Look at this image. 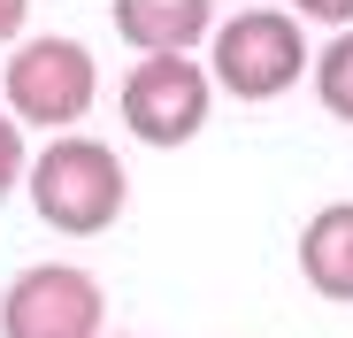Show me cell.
I'll return each mask as SVG.
<instances>
[{"label":"cell","instance_id":"obj_1","mask_svg":"<svg viewBox=\"0 0 353 338\" xmlns=\"http://www.w3.org/2000/svg\"><path fill=\"white\" fill-rule=\"evenodd\" d=\"M23 185H31V208L46 231L62 239H100L131 200V177H123V154L85 139V131H54L31 161H23Z\"/></svg>","mask_w":353,"mask_h":338},{"label":"cell","instance_id":"obj_12","mask_svg":"<svg viewBox=\"0 0 353 338\" xmlns=\"http://www.w3.org/2000/svg\"><path fill=\"white\" fill-rule=\"evenodd\" d=\"M100 338H131V330H100Z\"/></svg>","mask_w":353,"mask_h":338},{"label":"cell","instance_id":"obj_7","mask_svg":"<svg viewBox=\"0 0 353 338\" xmlns=\"http://www.w3.org/2000/svg\"><path fill=\"white\" fill-rule=\"evenodd\" d=\"M300 277L330 308H353V200H330V208L307 215V231H300Z\"/></svg>","mask_w":353,"mask_h":338},{"label":"cell","instance_id":"obj_5","mask_svg":"<svg viewBox=\"0 0 353 338\" xmlns=\"http://www.w3.org/2000/svg\"><path fill=\"white\" fill-rule=\"evenodd\" d=\"M108 330V292L77 261H31L0 292V338H100Z\"/></svg>","mask_w":353,"mask_h":338},{"label":"cell","instance_id":"obj_11","mask_svg":"<svg viewBox=\"0 0 353 338\" xmlns=\"http://www.w3.org/2000/svg\"><path fill=\"white\" fill-rule=\"evenodd\" d=\"M23 23H31V0H0V46H16Z\"/></svg>","mask_w":353,"mask_h":338},{"label":"cell","instance_id":"obj_3","mask_svg":"<svg viewBox=\"0 0 353 338\" xmlns=\"http://www.w3.org/2000/svg\"><path fill=\"white\" fill-rule=\"evenodd\" d=\"M208 77L230 100H276L307 77V31L292 8H239L208 31Z\"/></svg>","mask_w":353,"mask_h":338},{"label":"cell","instance_id":"obj_9","mask_svg":"<svg viewBox=\"0 0 353 338\" xmlns=\"http://www.w3.org/2000/svg\"><path fill=\"white\" fill-rule=\"evenodd\" d=\"M23 161H31V154H23V123L8 116V108H0V200L23 185Z\"/></svg>","mask_w":353,"mask_h":338},{"label":"cell","instance_id":"obj_2","mask_svg":"<svg viewBox=\"0 0 353 338\" xmlns=\"http://www.w3.org/2000/svg\"><path fill=\"white\" fill-rule=\"evenodd\" d=\"M0 108H8L16 123H39V131H70L92 116L100 100V62L92 46L70 39V31H46V39H16L8 62H0Z\"/></svg>","mask_w":353,"mask_h":338},{"label":"cell","instance_id":"obj_10","mask_svg":"<svg viewBox=\"0 0 353 338\" xmlns=\"http://www.w3.org/2000/svg\"><path fill=\"white\" fill-rule=\"evenodd\" d=\"M292 16H315V23L345 31V23H353V0H292Z\"/></svg>","mask_w":353,"mask_h":338},{"label":"cell","instance_id":"obj_8","mask_svg":"<svg viewBox=\"0 0 353 338\" xmlns=\"http://www.w3.org/2000/svg\"><path fill=\"white\" fill-rule=\"evenodd\" d=\"M307 77H315V100L330 108L338 123H353V23L330 31L323 54H307Z\"/></svg>","mask_w":353,"mask_h":338},{"label":"cell","instance_id":"obj_6","mask_svg":"<svg viewBox=\"0 0 353 338\" xmlns=\"http://www.w3.org/2000/svg\"><path fill=\"white\" fill-rule=\"evenodd\" d=\"M115 39L139 54H192L215 31V0H108Z\"/></svg>","mask_w":353,"mask_h":338},{"label":"cell","instance_id":"obj_4","mask_svg":"<svg viewBox=\"0 0 353 338\" xmlns=\"http://www.w3.org/2000/svg\"><path fill=\"white\" fill-rule=\"evenodd\" d=\"M123 123L146 146H192L208 108H215V77L192 62V54H139L123 77Z\"/></svg>","mask_w":353,"mask_h":338}]
</instances>
